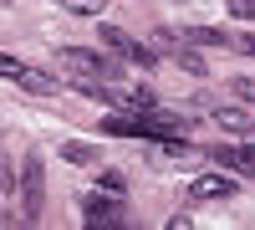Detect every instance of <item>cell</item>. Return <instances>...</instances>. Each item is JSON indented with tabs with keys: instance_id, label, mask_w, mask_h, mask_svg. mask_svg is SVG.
<instances>
[{
	"instance_id": "obj_1",
	"label": "cell",
	"mask_w": 255,
	"mask_h": 230,
	"mask_svg": "<svg viewBox=\"0 0 255 230\" xmlns=\"http://www.w3.org/2000/svg\"><path fill=\"white\" fill-rule=\"evenodd\" d=\"M56 67L61 72H72V77H113L118 67L102 51H92V46H61L56 51Z\"/></svg>"
},
{
	"instance_id": "obj_7",
	"label": "cell",
	"mask_w": 255,
	"mask_h": 230,
	"mask_svg": "<svg viewBox=\"0 0 255 230\" xmlns=\"http://www.w3.org/2000/svg\"><path fill=\"white\" fill-rule=\"evenodd\" d=\"M215 123L225 133H245V138H255V113L250 108H215Z\"/></svg>"
},
{
	"instance_id": "obj_3",
	"label": "cell",
	"mask_w": 255,
	"mask_h": 230,
	"mask_svg": "<svg viewBox=\"0 0 255 230\" xmlns=\"http://www.w3.org/2000/svg\"><path fill=\"white\" fill-rule=\"evenodd\" d=\"M240 195V184H235V169H220L215 174H199L194 184H189V200H199V205H220V200H235Z\"/></svg>"
},
{
	"instance_id": "obj_13",
	"label": "cell",
	"mask_w": 255,
	"mask_h": 230,
	"mask_svg": "<svg viewBox=\"0 0 255 230\" xmlns=\"http://www.w3.org/2000/svg\"><path fill=\"white\" fill-rule=\"evenodd\" d=\"M230 15H240V20H250V15H255V0H230Z\"/></svg>"
},
{
	"instance_id": "obj_12",
	"label": "cell",
	"mask_w": 255,
	"mask_h": 230,
	"mask_svg": "<svg viewBox=\"0 0 255 230\" xmlns=\"http://www.w3.org/2000/svg\"><path fill=\"white\" fill-rule=\"evenodd\" d=\"M235 97L240 102H255V77H235Z\"/></svg>"
},
{
	"instance_id": "obj_11",
	"label": "cell",
	"mask_w": 255,
	"mask_h": 230,
	"mask_svg": "<svg viewBox=\"0 0 255 230\" xmlns=\"http://www.w3.org/2000/svg\"><path fill=\"white\" fill-rule=\"evenodd\" d=\"M72 15H102V0H61Z\"/></svg>"
},
{
	"instance_id": "obj_6",
	"label": "cell",
	"mask_w": 255,
	"mask_h": 230,
	"mask_svg": "<svg viewBox=\"0 0 255 230\" xmlns=\"http://www.w3.org/2000/svg\"><path fill=\"white\" fill-rule=\"evenodd\" d=\"M102 41H108V46H113V51L128 61V67H143V72L153 67V51H148V46H138V41L128 36V31H118V26H102Z\"/></svg>"
},
{
	"instance_id": "obj_8",
	"label": "cell",
	"mask_w": 255,
	"mask_h": 230,
	"mask_svg": "<svg viewBox=\"0 0 255 230\" xmlns=\"http://www.w3.org/2000/svg\"><path fill=\"white\" fill-rule=\"evenodd\" d=\"M215 164L235 174H255V143H240V149H215Z\"/></svg>"
},
{
	"instance_id": "obj_15",
	"label": "cell",
	"mask_w": 255,
	"mask_h": 230,
	"mask_svg": "<svg viewBox=\"0 0 255 230\" xmlns=\"http://www.w3.org/2000/svg\"><path fill=\"white\" fill-rule=\"evenodd\" d=\"M235 46H240V51H255V36H245V41H235Z\"/></svg>"
},
{
	"instance_id": "obj_9",
	"label": "cell",
	"mask_w": 255,
	"mask_h": 230,
	"mask_svg": "<svg viewBox=\"0 0 255 230\" xmlns=\"http://www.w3.org/2000/svg\"><path fill=\"white\" fill-rule=\"evenodd\" d=\"M61 159H67V164H77V169H87V164H92L97 154L87 149V143H67V149H61Z\"/></svg>"
},
{
	"instance_id": "obj_5",
	"label": "cell",
	"mask_w": 255,
	"mask_h": 230,
	"mask_svg": "<svg viewBox=\"0 0 255 230\" xmlns=\"http://www.w3.org/2000/svg\"><path fill=\"white\" fill-rule=\"evenodd\" d=\"M0 77L15 82V87H26V92H36V97H46V92L56 87V77H41V72H36V67H26L20 56H0Z\"/></svg>"
},
{
	"instance_id": "obj_4",
	"label": "cell",
	"mask_w": 255,
	"mask_h": 230,
	"mask_svg": "<svg viewBox=\"0 0 255 230\" xmlns=\"http://www.w3.org/2000/svg\"><path fill=\"white\" fill-rule=\"evenodd\" d=\"M82 220H87L92 230H97V225H102V230H118V225H128V210L118 205V195L102 190V195H87V200H82Z\"/></svg>"
},
{
	"instance_id": "obj_10",
	"label": "cell",
	"mask_w": 255,
	"mask_h": 230,
	"mask_svg": "<svg viewBox=\"0 0 255 230\" xmlns=\"http://www.w3.org/2000/svg\"><path fill=\"white\" fill-rule=\"evenodd\" d=\"M184 41H194V46H225V31H184Z\"/></svg>"
},
{
	"instance_id": "obj_14",
	"label": "cell",
	"mask_w": 255,
	"mask_h": 230,
	"mask_svg": "<svg viewBox=\"0 0 255 230\" xmlns=\"http://www.w3.org/2000/svg\"><path fill=\"white\" fill-rule=\"evenodd\" d=\"M102 190H108V195H123V174L108 169V174H102Z\"/></svg>"
},
{
	"instance_id": "obj_2",
	"label": "cell",
	"mask_w": 255,
	"mask_h": 230,
	"mask_svg": "<svg viewBox=\"0 0 255 230\" xmlns=\"http://www.w3.org/2000/svg\"><path fill=\"white\" fill-rule=\"evenodd\" d=\"M20 210H26L31 225L46 210V179H41V159L36 154H26V164H20Z\"/></svg>"
}]
</instances>
